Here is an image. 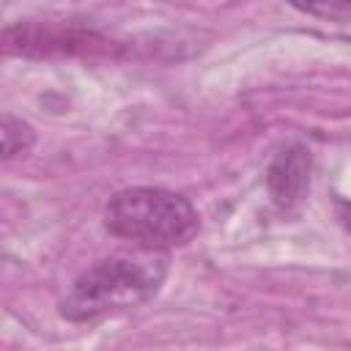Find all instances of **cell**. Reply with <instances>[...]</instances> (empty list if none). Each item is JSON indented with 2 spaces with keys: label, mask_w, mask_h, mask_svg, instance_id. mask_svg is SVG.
<instances>
[{
  "label": "cell",
  "mask_w": 351,
  "mask_h": 351,
  "mask_svg": "<svg viewBox=\"0 0 351 351\" xmlns=\"http://www.w3.org/2000/svg\"><path fill=\"white\" fill-rule=\"evenodd\" d=\"M170 258L165 250L115 252L85 269L60 299V315L82 324L101 315L134 310L156 296L167 277Z\"/></svg>",
  "instance_id": "cell-1"
},
{
  "label": "cell",
  "mask_w": 351,
  "mask_h": 351,
  "mask_svg": "<svg viewBox=\"0 0 351 351\" xmlns=\"http://www.w3.org/2000/svg\"><path fill=\"white\" fill-rule=\"evenodd\" d=\"M104 228L145 250H167L186 244L197 228L195 206L170 189L129 186L115 192L104 206Z\"/></svg>",
  "instance_id": "cell-2"
},
{
  "label": "cell",
  "mask_w": 351,
  "mask_h": 351,
  "mask_svg": "<svg viewBox=\"0 0 351 351\" xmlns=\"http://www.w3.org/2000/svg\"><path fill=\"white\" fill-rule=\"evenodd\" d=\"M266 186L280 211H293L310 192V154L302 145L282 148L266 173Z\"/></svg>",
  "instance_id": "cell-3"
},
{
  "label": "cell",
  "mask_w": 351,
  "mask_h": 351,
  "mask_svg": "<svg viewBox=\"0 0 351 351\" xmlns=\"http://www.w3.org/2000/svg\"><path fill=\"white\" fill-rule=\"evenodd\" d=\"M36 143V132L30 123H25L22 118H14V115H3V159H11V156H19V154H27Z\"/></svg>",
  "instance_id": "cell-4"
},
{
  "label": "cell",
  "mask_w": 351,
  "mask_h": 351,
  "mask_svg": "<svg viewBox=\"0 0 351 351\" xmlns=\"http://www.w3.org/2000/svg\"><path fill=\"white\" fill-rule=\"evenodd\" d=\"M340 219H343V225L351 230V203H343V206H340Z\"/></svg>",
  "instance_id": "cell-5"
}]
</instances>
